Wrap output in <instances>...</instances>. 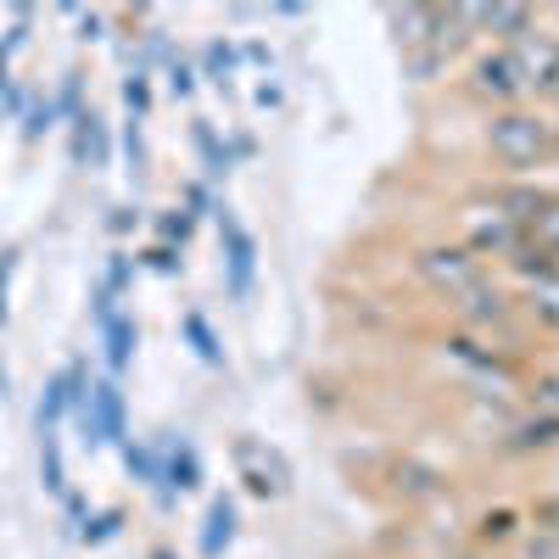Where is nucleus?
Wrapping results in <instances>:
<instances>
[{
    "label": "nucleus",
    "instance_id": "obj_1",
    "mask_svg": "<svg viewBox=\"0 0 559 559\" xmlns=\"http://www.w3.org/2000/svg\"><path fill=\"white\" fill-rule=\"evenodd\" d=\"M481 140L492 163L503 168V179H537V168H554L559 157V129L543 107H509V112H487Z\"/></svg>",
    "mask_w": 559,
    "mask_h": 559
},
{
    "label": "nucleus",
    "instance_id": "obj_2",
    "mask_svg": "<svg viewBox=\"0 0 559 559\" xmlns=\"http://www.w3.org/2000/svg\"><path fill=\"white\" fill-rule=\"evenodd\" d=\"M414 274H419V286H426L431 297H442V302H464L476 286H487V280H492V269L464 241H431V247H419L414 252Z\"/></svg>",
    "mask_w": 559,
    "mask_h": 559
},
{
    "label": "nucleus",
    "instance_id": "obj_3",
    "mask_svg": "<svg viewBox=\"0 0 559 559\" xmlns=\"http://www.w3.org/2000/svg\"><path fill=\"white\" fill-rule=\"evenodd\" d=\"M464 90H471L487 112H509V107L532 102V84H526L515 45H487V51H476L471 68H464Z\"/></svg>",
    "mask_w": 559,
    "mask_h": 559
},
{
    "label": "nucleus",
    "instance_id": "obj_4",
    "mask_svg": "<svg viewBox=\"0 0 559 559\" xmlns=\"http://www.w3.org/2000/svg\"><path fill=\"white\" fill-rule=\"evenodd\" d=\"M73 414H79V431L90 448H123L129 442V414H123V392L112 376H90Z\"/></svg>",
    "mask_w": 559,
    "mask_h": 559
},
{
    "label": "nucleus",
    "instance_id": "obj_5",
    "mask_svg": "<svg viewBox=\"0 0 559 559\" xmlns=\"http://www.w3.org/2000/svg\"><path fill=\"white\" fill-rule=\"evenodd\" d=\"M459 229H464V247H471L481 263H503L509 252L526 241V229L509 224L492 202H471V207L459 213Z\"/></svg>",
    "mask_w": 559,
    "mask_h": 559
},
{
    "label": "nucleus",
    "instance_id": "obj_6",
    "mask_svg": "<svg viewBox=\"0 0 559 559\" xmlns=\"http://www.w3.org/2000/svg\"><path fill=\"white\" fill-rule=\"evenodd\" d=\"M218 247H224V286H229V297L236 302H247L252 297V280H258V241H252V229L229 213L224 202H218Z\"/></svg>",
    "mask_w": 559,
    "mask_h": 559
},
{
    "label": "nucleus",
    "instance_id": "obj_7",
    "mask_svg": "<svg viewBox=\"0 0 559 559\" xmlns=\"http://www.w3.org/2000/svg\"><path fill=\"white\" fill-rule=\"evenodd\" d=\"M453 313H459V324L471 336H498V331H509V324L521 319V297L487 280V286H476L464 302H453Z\"/></svg>",
    "mask_w": 559,
    "mask_h": 559
},
{
    "label": "nucleus",
    "instance_id": "obj_8",
    "mask_svg": "<svg viewBox=\"0 0 559 559\" xmlns=\"http://www.w3.org/2000/svg\"><path fill=\"white\" fill-rule=\"evenodd\" d=\"M476 39H492V45H521L532 28H543V12L526 7V0H492V7H464Z\"/></svg>",
    "mask_w": 559,
    "mask_h": 559
},
{
    "label": "nucleus",
    "instance_id": "obj_9",
    "mask_svg": "<svg viewBox=\"0 0 559 559\" xmlns=\"http://www.w3.org/2000/svg\"><path fill=\"white\" fill-rule=\"evenodd\" d=\"M84 386H90V369H84V358H73L68 369H57V376L45 381V392H39V408H34V426H39V431H57L62 419H68V414L79 408Z\"/></svg>",
    "mask_w": 559,
    "mask_h": 559
},
{
    "label": "nucleus",
    "instance_id": "obj_10",
    "mask_svg": "<svg viewBox=\"0 0 559 559\" xmlns=\"http://www.w3.org/2000/svg\"><path fill=\"white\" fill-rule=\"evenodd\" d=\"M157 453H163V492H157V503L168 509L174 492H197L202 487V453H197L191 437H174V431L157 442Z\"/></svg>",
    "mask_w": 559,
    "mask_h": 559
},
{
    "label": "nucleus",
    "instance_id": "obj_11",
    "mask_svg": "<svg viewBox=\"0 0 559 559\" xmlns=\"http://www.w3.org/2000/svg\"><path fill=\"white\" fill-rule=\"evenodd\" d=\"M548 185H537V179H498V185H487L481 191V202H492L509 224H521V229H532L537 224V213L548 207Z\"/></svg>",
    "mask_w": 559,
    "mask_h": 559
},
{
    "label": "nucleus",
    "instance_id": "obj_12",
    "mask_svg": "<svg viewBox=\"0 0 559 559\" xmlns=\"http://www.w3.org/2000/svg\"><path fill=\"white\" fill-rule=\"evenodd\" d=\"M68 152H73V168H84V163H90V168H107V163H112V129L84 107V112L73 118Z\"/></svg>",
    "mask_w": 559,
    "mask_h": 559
},
{
    "label": "nucleus",
    "instance_id": "obj_13",
    "mask_svg": "<svg viewBox=\"0 0 559 559\" xmlns=\"http://www.w3.org/2000/svg\"><path fill=\"white\" fill-rule=\"evenodd\" d=\"M96 336H102V358H107V369H112V381L123 376V369L134 364V347H140V324H134V313H107L102 324H96Z\"/></svg>",
    "mask_w": 559,
    "mask_h": 559
},
{
    "label": "nucleus",
    "instance_id": "obj_14",
    "mask_svg": "<svg viewBox=\"0 0 559 559\" xmlns=\"http://www.w3.org/2000/svg\"><path fill=\"white\" fill-rule=\"evenodd\" d=\"M386 17H392V28H397L403 57H414V51H437V7H392Z\"/></svg>",
    "mask_w": 559,
    "mask_h": 559
},
{
    "label": "nucleus",
    "instance_id": "obj_15",
    "mask_svg": "<svg viewBox=\"0 0 559 559\" xmlns=\"http://www.w3.org/2000/svg\"><path fill=\"white\" fill-rule=\"evenodd\" d=\"M503 448L509 453H554L559 448V419L554 414H537V408L521 414L515 426L503 431Z\"/></svg>",
    "mask_w": 559,
    "mask_h": 559
},
{
    "label": "nucleus",
    "instance_id": "obj_16",
    "mask_svg": "<svg viewBox=\"0 0 559 559\" xmlns=\"http://www.w3.org/2000/svg\"><path fill=\"white\" fill-rule=\"evenodd\" d=\"M236 526H241V515H236V498H229V492H218V498L207 503V526H202V559H224V548L236 543Z\"/></svg>",
    "mask_w": 559,
    "mask_h": 559
},
{
    "label": "nucleus",
    "instance_id": "obj_17",
    "mask_svg": "<svg viewBox=\"0 0 559 559\" xmlns=\"http://www.w3.org/2000/svg\"><path fill=\"white\" fill-rule=\"evenodd\" d=\"M503 269L515 274L521 286H537V280H554V274H559V258H554V252H543V247H537V241L526 236V241H521L515 252L503 258Z\"/></svg>",
    "mask_w": 559,
    "mask_h": 559
},
{
    "label": "nucleus",
    "instance_id": "obj_18",
    "mask_svg": "<svg viewBox=\"0 0 559 559\" xmlns=\"http://www.w3.org/2000/svg\"><path fill=\"white\" fill-rule=\"evenodd\" d=\"M179 331H185V342H191V353H197L202 364H213V369H224V364H229V358H224V342H218V331L207 324V313L185 308V313H179Z\"/></svg>",
    "mask_w": 559,
    "mask_h": 559
},
{
    "label": "nucleus",
    "instance_id": "obj_19",
    "mask_svg": "<svg viewBox=\"0 0 559 559\" xmlns=\"http://www.w3.org/2000/svg\"><path fill=\"white\" fill-rule=\"evenodd\" d=\"M521 313H526L532 324H543V331L559 336V274H554V280H537V286L521 292Z\"/></svg>",
    "mask_w": 559,
    "mask_h": 559
},
{
    "label": "nucleus",
    "instance_id": "obj_20",
    "mask_svg": "<svg viewBox=\"0 0 559 559\" xmlns=\"http://www.w3.org/2000/svg\"><path fill=\"white\" fill-rule=\"evenodd\" d=\"M236 459H241V476H247V492H258V498H274L280 487V464L269 459V464H258V442H236Z\"/></svg>",
    "mask_w": 559,
    "mask_h": 559
},
{
    "label": "nucleus",
    "instance_id": "obj_21",
    "mask_svg": "<svg viewBox=\"0 0 559 559\" xmlns=\"http://www.w3.org/2000/svg\"><path fill=\"white\" fill-rule=\"evenodd\" d=\"M191 140H197V157H202V174L207 179H224L229 168H236V157H229V146H224V140L213 134V123H191Z\"/></svg>",
    "mask_w": 559,
    "mask_h": 559
},
{
    "label": "nucleus",
    "instance_id": "obj_22",
    "mask_svg": "<svg viewBox=\"0 0 559 559\" xmlns=\"http://www.w3.org/2000/svg\"><path fill=\"white\" fill-rule=\"evenodd\" d=\"M515 537H521V509H481V521H476V543L481 548H503Z\"/></svg>",
    "mask_w": 559,
    "mask_h": 559
},
{
    "label": "nucleus",
    "instance_id": "obj_23",
    "mask_svg": "<svg viewBox=\"0 0 559 559\" xmlns=\"http://www.w3.org/2000/svg\"><path fill=\"white\" fill-rule=\"evenodd\" d=\"M39 481L51 498L68 492V464H62V437L57 431H39Z\"/></svg>",
    "mask_w": 559,
    "mask_h": 559
},
{
    "label": "nucleus",
    "instance_id": "obj_24",
    "mask_svg": "<svg viewBox=\"0 0 559 559\" xmlns=\"http://www.w3.org/2000/svg\"><path fill=\"white\" fill-rule=\"evenodd\" d=\"M123 464H129V476H134L140 487L163 492V453H157V448H146V442H123Z\"/></svg>",
    "mask_w": 559,
    "mask_h": 559
},
{
    "label": "nucleus",
    "instance_id": "obj_25",
    "mask_svg": "<svg viewBox=\"0 0 559 559\" xmlns=\"http://www.w3.org/2000/svg\"><path fill=\"white\" fill-rule=\"evenodd\" d=\"M397 492H408V498H442V476L426 471V464H414V459H403L397 464Z\"/></svg>",
    "mask_w": 559,
    "mask_h": 559
},
{
    "label": "nucleus",
    "instance_id": "obj_26",
    "mask_svg": "<svg viewBox=\"0 0 559 559\" xmlns=\"http://www.w3.org/2000/svg\"><path fill=\"white\" fill-rule=\"evenodd\" d=\"M229 73H236V45H229V39H213L207 51H202V79L218 84V90H229Z\"/></svg>",
    "mask_w": 559,
    "mask_h": 559
},
{
    "label": "nucleus",
    "instance_id": "obj_27",
    "mask_svg": "<svg viewBox=\"0 0 559 559\" xmlns=\"http://www.w3.org/2000/svg\"><path fill=\"white\" fill-rule=\"evenodd\" d=\"M123 163H129V174H134V179H146V168H152V152H146V123H140V118H129V123H123Z\"/></svg>",
    "mask_w": 559,
    "mask_h": 559
},
{
    "label": "nucleus",
    "instance_id": "obj_28",
    "mask_svg": "<svg viewBox=\"0 0 559 559\" xmlns=\"http://www.w3.org/2000/svg\"><path fill=\"white\" fill-rule=\"evenodd\" d=\"M123 532V509H102V515H90L84 526H79V543L84 548H102V543H112Z\"/></svg>",
    "mask_w": 559,
    "mask_h": 559
},
{
    "label": "nucleus",
    "instance_id": "obj_29",
    "mask_svg": "<svg viewBox=\"0 0 559 559\" xmlns=\"http://www.w3.org/2000/svg\"><path fill=\"white\" fill-rule=\"evenodd\" d=\"M526 236H532V241H537L543 252H554V258H559V191L548 197V207L537 213V224L526 229Z\"/></svg>",
    "mask_w": 559,
    "mask_h": 559
},
{
    "label": "nucleus",
    "instance_id": "obj_30",
    "mask_svg": "<svg viewBox=\"0 0 559 559\" xmlns=\"http://www.w3.org/2000/svg\"><path fill=\"white\" fill-rule=\"evenodd\" d=\"M123 107H129V118L146 123V112H152V79H146V68H134L123 79Z\"/></svg>",
    "mask_w": 559,
    "mask_h": 559
},
{
    "label": "nucleus",
    "instance_id": "obj_31",
    "mask_svg": "<svg viewBox=\"0 0 559 559\" xmlns=\"http://www.w3.org/2000/svg\"><path fill=\"white\" fill-rule=\"evenodd\" d=\"M453 62L442 57V51H414V57H403V73L414 79V84H431V79H442Z\"/></svg>",
    "mask_w": 559,
    "mask_h": 559
},
{
    "label": "nucleus",
    "instance_id": "obj_32",
    "mask_svg": "<svg viewBox=\"0 0 559 559\" xmlns=\"http://www.w3.org/2000/svg\"><path fill=\"white\" fill-rule=\"evenodd\" d=\"M191 229H197V218L185 213V207H168V213L157 218V236H163L168 247H179V252H185V241H191Z\"/></svg>",
    "mask_w": 559,
    "mask_h": 559
},
{
    "label": "nucleus",
    "instance_id": "obj_33",
    "mask_svg": "<svg viewBox=\"0 0 559 559\" xmlns=\"http://www.w3.org/2000/svg\"><path fill=\"white\" fill-rule=\"evenodd\" d=\"M526 392H532V408H537V414H554V419H559V369H543Z\"/></svg>",
    "mask_w": 559,
    "mask_h": 559
},
{
    "label": "nucleus",
    "instance_id": "obj_34",
    "mask_svg": "<svg viewBox=\"0 0 559 559\" xmlns=\"http://www.w3.org/2000/svg\"><path fill=\"white\" fill-rule=\"evenodd\" d=\"M129 280H134V258H129V252H112V258H107V274L96 280V286H107L112 297H123Z\"/></svg>",
    "mask_w": 559,
    "mask_h": 559
},
{
    "label": "nucleus",
    "instance_id": "obj_35",
    "mask_svg": "<svg viewBox=\"0 0 559 559\" xmlns=\"http://www.w3.org/2000/svg\"><path fill=\"white\" fill-rule=\"evenodd\" d=\"M12 274H17V247H0V331L12 319Z\"/></svg>",
    "mask_w": 559,
    "mask_h": 559
},
{
    "label": "nucleus",
    "instance_id": "obj_36",
    "mask_svg": "<svg viewBox=\"0 0 559 559\" xmlns=\"http://www.w3.org/2000/svg\"><path fill=\"white\" fill-rule=\"evenodd\" d=\"M51 123H57V102H28V112H23V140H39Z\"/></svg>",
    "mask_w": 559,
    "mask_h": 559
},
{
    "label": "nucleus",
    "instance_id": "obj_37",
    "mask_svg": "<svg viewBox=\"0 0 559 559\" xmlns=\"http://www.w3.org/2000/svg\"><path fill=\"white\" fill-rule=\"evenodd\" d=\"M163 68H168V90H174L179 102H185V96H197V68H191V62L174 57V62H163Z\"/></svg>",
    "mask_w": 559,
    "mask_h": 559
},
{
    "label": "nucleus",
    "instance_id": "obj_38",
    "mask_svg": "<svg viewBox=\"0 0 559 559\" xmlns=\"http://www.w3.org/2000/svg\"><path fill=\"white\" fill-rule=\"evenodd\" d=\"M179 207L191 213V218H202V213H218V202H213V191H207L202 179H191V185H185V202H179Z\"/></svg>",
    "mask_w": 559,
    "mask_h": 559
},
{
    "label": "nucleus",
    "instance_id": "obj_39",
    "mask_svg": "<svg viewBox=\"0 0 559 559\" xmlns=\"http://www.w3.org/2000/svg\"><path fill=\"white\" fill-rule=\"evenodd\" d=\"M79 90H84V73H68V79H62V90H57V112H62V118H79V112H84Z\"/></svg>",
    "mask_w": 559,
    "mask_h": 559
},
{
    "label": "nucleus",
    "instance_id": "obj_40",
    "mask_svg": "<svg viewBox=\"0 0 559 559\" xmlns=\"http://www.w3.org/2000/svg\"><path fill=\"white\" fill-rule=\"evenodd\" d=\"M146 269H157V274H179V269H185V252L168 247V241H157V247L146 252Z\"/></svg>",
    "mask_w": 559,
    "mask_h": 559
},
{
    "label": "nucleus",
    "instance_id": "obj_41",
    "mask_svg": "<svg viewBox=\"0 0 559 559\" xmlns=\"http://www.w3.org/2000/svg\"><path fill=\"white\" fill-rule=\"evenodd\" d=\"M532 521H537V532H554V537H559V498H537Z\"/></svg>",
    "mask_w": 559,
    "mask_h": 559
},
{
    "label": "nucleus",
    "instance_id": "obj_42",
    "mask_svg": "<svg viewBox=\"0 0 559 559\" xmlns=\"http://www.w3.org/2000/svg\"><path fill=\"white\" fill-rule=\"evenodd\" d=\"M526 559H559V537H554V532H537V537L526 543Z\"/></svg>",
    "mask_w": 559,
    "mask_h": 559
},
{
    "label": "nucleus",
    "instance_id": "obj_43",
    "mask_svg": "<svg viewBox=\"0 0 559 559\" xmlns=\"http://www.w3.org/2000/svg\"><path fill=\"white\" fill-rule=\"evenodd\" d=\"M134 224H140V213H134V207H112V218H107V229H112V236H129Z\"/></svg>",
    "mask_w": 559,
    "mask_h": 559
},
{
    "label": "nucleus",
    "instance_id": "obj_44",
    "mask_svg": "<svg viewBox=\"0 0 559 559\" xmlns=\"http://www.w3.org/2000/svg\"><path fill=\"white\" fill-rule=\"evenodd\" d=\"M0 102H7V112H28V90L23 84H7V96H0Z\"/></svg>",
    "mask_w": 559,
    "mask_h": 559
},
{
    "label": "nucleus",
    "instance_id": "obj_45",
    "mask_svg": "<svg viewBox=\"0 0 559 559\" xmlns=\"http://www.w3.org/2000/svg\"><path fill=\"white\" fill-rule=\"evenodd\" d=\"M12 397V376H7V364H0V403Z\"/></svg>",
    "mask_w": 559,
    "mask_h": 559
},
{
    "label": "nucleus",
    "instance_id": "obj_46",
    "mask_svg": "<svg viewBox=\"0 0 559 559\" xmlns=\"http://www.w3.org/2000/svg\"><path fill=\"white\" fill-rule=\"evenodd\" d=\"M146 559H179V554H174V548H152Z\"/></svg>",
    "mask_w": 559,
    "mask_h": 559
},
{
    "label": "nucleus",
    "instance_id": "obj_47",
    "mask_svg": "<svg viewBox=\"0 0 559 559\" xmlns=\"http://www.w3.org/2000/svg\"><path fill=\"white\" fill-rule=\"evenodd\" d=\"M554 168H559V157H554Z\"/></svg>",
    "mask_w": 559,
    "mask_h": 559
},
{
    "label": "nucleus",
    "instance_id": "obj_48",
    "mask_svg": "<svg viewBox=\"0 0 559 559\" xmlns=\"http://www.w3.org/2000/svg\"><path fill=\"white\" fill-rule=\"evenodd\" d=\"M554 129H559V118H554Z\"/></svg>",
    "mask_w": 559,
    "mask_h": 559
}]
</instances>
